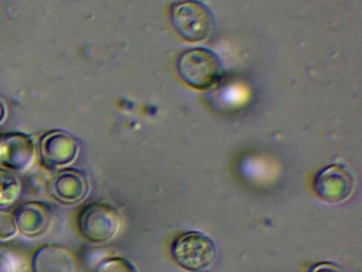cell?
Wrapping results in <instances>:
<instances>
[{
    "instance_id": "6da1fadb",
    "label": "cell",
    "mask_w": 362,
    "mask_h": 272,
    "mask_svg": "<svg viewBox=\"0 0 362 272\" xmlns=\"http://www.w3.org/2000/svg\"><path fill=\"white\" fill-rule=\"evenodd\" d=\"M177 70L180 78L194 89H213L221 82L224 66L220 57L205 48L188 49L177 57Z\"/></svg>"
},
{
    "instance_id": "7a4b0ae2",
    "label": "cell",
    "mask_w": 362,
    "mask_h": 272,
    "mask_svg": "<svg viewBox=\"0 0 362 272\" xmlns=\"http://www.w3.org/2000/svg\"><path fill=\"white\" fill-rule=\"evenodd\" d=\"M175 263L189 272H207L215 265L218 257L215 242L205 233L186 232L177 236L171 246Z\"/></svg>"
},
{
    "instance_id": "3957f363",
    "label": "cell",
    "mask_w": 362,
    "mask_h": 272,
    "mask_svg": "<svg viewBox=\"0 0 362 272\" xmlns=\"http://www.w3.org/2000/svg\"><path fill=\"white\" fill-rule=\"evenodd\" d=\"M170 21L175 32L190 42L206 40L215 28L213 13L199 0H183L173 4Z\"/></svg>"
},
{
    "instance_id": "277c9868",
    "label": "cell",
    "mask_w": 362,
    "mask_h": 272,
    "mask_svg": "<svg viewBox=\"0 0 362 272\" xmlns=\"http://www.w3.org/2000/svg\"><path fill=\"white\" fill-rule=\"evenodd\" d=\"M80 233L93 244H105L115 239L122 229V216L114 206L90 203L80 212Z\"/></svg>"
},
{
    "instance_id": "5b68a950",
    "label": "cell",
    "mask_w": 362,
    "mask_h": 272,
    "mask_svg": "<svg viewBox=\"0 0 362 272\" xmlns=\"http://www.w3.org/2000/svg\"><path fill=\"white\" fill-rule=\"evenodd\" d=\"M354 189V176L344 166H327L315 174L313 191L328 203L344 201Z\"/></svg>"
},
{
    "instance_id": "8992f818",
    "label": "cell",
    "mask_w": 362,
    "mask_h": 272,
    "mask_svg": "<svg viewBox=\"0 0 362 272\" xmlns=\"http://www.w3.org/2000/svg\"><path fill=\"white\" fill-rule=\"evenodd\" d=\"M79 153V142L64 131H52L40 140L39 154L48 169L64 167L75 161Z\"/></svg>"
},
{
    "instance_id": "52a82bcc",
    "label": "cell",
    "mask_w": 362,
    "mask_h": 272,
    "mask_svg": "<svg viewBox=\"0 0 362 272\" xmlns=\"http://www.w3.org/2000/svg\"><path fill=\"white\" fill-rule=\"evenodd\" d=\"M37 147L28 134L9 133L0 136V163L16 172L27 171L35 161Z\"/></svg>"
},
{
    "instance_id": "ba28073f",
    "label": "cell",
    "mask_w": 362,
    "mask_h": 272,
    "mask_svg": "<svg viewBox=\"0 0 362 272\" xmlns=\"http://www.w3.org/2000/svg\"><path fill=\"white\" fill-rule=\"evenodd\" d=\"M52 198L64 205H75L88 197L90 183L88 176L78 169L66 168L52 176L48 183Z\"/></svg>"
},
{
    "instance_id": "9c48e42d",
    "label": "cell",
    "mask_w": 362,
    "mask_h": 272,
    "mask_svg": "<svg viewBox=\"0 0 362 272\" xmlns=\"http://www.w3.org/2000/svg\"><path fill=\"white\" fill-rule=\"evenodd\" d=\"M14 215L18 231L29 238L42 237L49 232L54 223V210L44 202H27Z\"/></svg>"
},
{
    "instance_id": "30bf717a",
    "label": "cell",
    "mask_w": 362,
    "mask_h": 272,
    "mask_svg": "<svg viewBox=\"0 0 362 272\" xmlns=\"http://www.w3.org/2000/svg\"><path fill=\"white\" fill-rule=\"evenodd\" d=\"M33 272H74L73 255L62 246L47 244L35 251L33 257Z\"/></svg>"
},
{
    "instance_id": "8fae6325",
    "label": "cell",
    "mask_w": 362,
    "mask_h": 272,
    "mask_svg": "<svg viewBox=\"0 0 362 272\" xmlns=\"http://www.w3.org/2000/svg\"><path fill=\"white\" fill-rule=\"evenodd\" d=\"M22 186L18 176L10 170L0 168V208L13 205L20 199Z\"/></svg>"
},
{
    "instance_id": "7c38bea8",
    "label": "cell",
    "mask_w": 362,
    "mask_h": 272,
    "mask_svg": "<svg viewBox=\"0 0 362 272\" xmlns=\"http://www.w3.org/2000/svg\"><path fill=\"white\" fill-rule=\"evenodd\" d=\"M96 272H139L136 266L124 257H110V259H103Z\"/></svg>"
},
{
    "instance_id": "4fadbf2b",
    "label": "cell",
    "mask_w": 362,
    "mask_h": 272,
    "mask_svg": "<svg viewBox=\"0 0 362 272\" xmlns=\"http://www.w3.org/2000/svg\"><path fill=\"white\" fill-rule=\"evenodd\" d=\"M18 232L14 212L6 208H0V242L11 239Z\"/></svg>"
},
{
    "instance_id": "5bb4252c",
    "label": "cell",
    "mask_w": 362,
    "mask_h": 272,
    "mask_svg": "<svg viewBox=\"0 0 362 272\" xmlns=\"http://www.w3.org/2000/svg\"><path fill=\"white\" fill-rule=\"evenodd\" d=\"M309 272H345V270L339 264L319 263L313 266Z\"/></svg>"
},
{
    "instance_id": "9a60e30c",
    "label": "cell",
    "mask_w": 362,
    "mask_h": 272,
    "mask_svg": "<svg viewBox=\"0 0 362 272\" xmlns=\"http://www.w3.org/2000/svg\"><path fill=\"white\" fill-rule=\"evenodd\" d=\"M0 272H16L13 259L3 252H0Z\"/></svg>"
},
{
    "instance_id": "2e32d148",
    "label": "cell",
    "mask_w": 362,
    "mask_h": 272,
    "mask_svg": "<svg viewBox=\"0 0 362 272\" xmlns=\"http://www.w3.org/2000/svg\"><path fill=\"white\" fill-rule=\"evenodd\" d=\"M6 117V108L5 104L0 100V123H3Z\"/></svg>"
}]
</instances>
